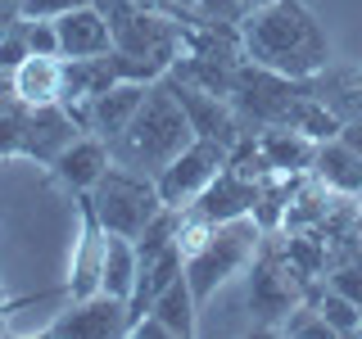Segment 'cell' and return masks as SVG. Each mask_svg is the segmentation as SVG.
Here are the masks:
<instances>
[{
    "mask_svg": "<svg viewBox=\"0 0 362 339\" xmlns=\"http://www.w3.org/2000/svg\"><path fill=\"white\" fill-rule=\"evenodd\" d=\"M240 45L254 64L276 68L286 77H317L331 64L322 23L303 0H272L240 18Z\"/></svg>",
    "mask_w": 362,
    "mask_h": 339,
    "instance_id": "cell-1",
    "label": "cell"
},
{
    "mask_svg": "<svg viewBox=\"0 0 362 339\" xmlns=\"http://www.w3.org/2000/svg\"><path fill=\"white\" fill-rule=\"evenodd\" d=\"M190 141H195V127H190L186 109H181V100L173 95V82H168V73H163L158 82H150L136 118L127 122V131H122L118 141H109V154H113V163L132 167V172L158 177Z\"/></svg>",
    "mask_w": 362,
    "mask_h": 339,
    "instance_id": "cell-2",
    "label": "cell"
},
{
    "mask_svg": "<svg viewBox=\"0 0 362 339\" xmlns=\"http://www.w3.org/2000/svg\"><path fill=\"white\" fill-rule=\"evenodd\" d=\"M313 90H317V77H286L245 54V64L231 77L226 100H231V109L240 113L249 131H263V127H294V113Z\"/></svg>",
    "mask_w": 362,
    "mask_h": 339,
    "instance_id": "cell-3",
    "label": "cell"
},
{
    "mask_svg": "<svg viewBox=\"0 0 362 339\" xmlns=\"http://www.w3.org/2000/svg\"><path fill=\"white\" fill-rule=\"evenodd\" d=\"M258 244H263V226L254 222V213L209 226V235L186 254V280H190V290H195L199 308L218 294L222 280H231L240 267L254 263Z\"/></svg>",
    "mask_w": 362,
    "mask_h": 339,
    "instance_id": "cell-4",
    "label": "cell"
},
{
    "mask_svg": "<svg viewBox=\"0 0 362 339\" xmlns=\"http://www.w3.org/2000/svg\"><path fill=\"white\" fill-rule=\"evenodd\" d=\"M86 199H90V208H95V218L105 222V231L127 235V240H136V235L163 213V195H158L154 177L132 172V167H122V163H109V172L86 190Z\"/></svg>",
    "mask_w": 362,
    "mask_h": 339,
    "instance_id": "cell-5",
    "label": "cell"
},
{
    "mask_svg": "<svg viewBox=\"0 0 362 339\" xmlns=\"http://www.w3.org/2000/svg\"><path fill=\"white\" fill-rule=\"evenodd\" d=\"M303 299H308V280L290 267L276 231L263 235L254 263H249V312H254V326L258 331H276V321H286Z\"/></svg>",
    "mask_w": 362,
    "mask_h": 339,
    "instance_id": "cell-6",
    "label": "cell"
},
{
    "mask_svg": "<svg viewBox=\"0 0 362 339\" xmlns=\"http://www.w3.org/2000/svg\"><path fill=\"white\" fill-rule=\"evenodd\" d=\"M222 167H226V145L195 136V141H190L186 150H181L173 163L154 177V186H158V195H163V203L186 208V203H195L204 195V186H209Z\"/></svg>",
    "mask_w": 362,
    "mask_h": 339,
    "instance_id": "cell-7",
    "label": "cell"
},
{
    "mask_svg": "<svg viewBox=\"0 0 362 339\" xmlns=\"http://www.w3.org/2000/svg\"><path fill=\"white\" fill-rule=\"evenodd\" d=\"M132 331V308L118 294H90V299H73V308L59 312L45 326V339H118Z\"/></svg>",
    "mask_w": 362,
    "mask_h": 339,
    "instance_id": "cell-8",
    "label": "cell"
},
{
    "mask_svg": "<svg viewBox=\"0 0 362 339\" xmlns=\"http://www.w3.org/2000/svg\"><path fill=\"white\" fill-rule=\"evenodd\" d=\"M168 82H173V95L181 100V109H186L195 136H204V141H218V145L231 150V145L249 131L226 95H218V90H209V86H199V82H190V77L173 73V68H168Z\"/></svg>",
    "mask_w": 362,
    "mask_h": 339,
    "instance_id": "cell-9",
    "label": "cell"
},
{
    "mask_svg": "<svg viewBox=\"0 0 362 339\" xmlns=\"http://www.w3.org/2000/svg\"><path fill=\"white\" fill-rule=\"evenodd\" d=\"M145 90H150V82H113L109 90L82 100V105H68V113L77 118L82 131L100 136V141H118L127 131V122L136 118V109H141Z\"/></svg>",
    "mask_w": 362,
    "mask_h": 339,
    "instance_id": "cell-10",
    "label": "cell"
},
{
    "mask_svg": "<svg viewBox=\"0 0 362 339\" xmlns=\"http://www.w3.org/2000/svg\"><path fill=\"white\" fill-rule=\"evenodd\" d=\"M77 199V218H82V235H77V258H73V276H68V294L73 299H90L105 285V249H109V231L105 222L95 218L86 195H73Z\"/></svg>",
    "mask_w": 362,
    "mask_h": 339,
    "instance_id": "cell-11",
    "label": "cell"
},
{
    "mask_svg": "<svg viewBox=\"0 0 362 339\" xmlns=\"http://www.w3.org/2000/svg\"><path fill=\"white\" fill-rule=\"evenodd\" d=\"M82 136L77 118L68 105H28V127H23V158H37L41 167H50L68 145Z\"/></svg>",
    "mask_w": 362,
    "mask_h": 339,
    "instance_id": "cell-12",
    "label": "cell"
},
{
    "mask_svg": "<svg viewBox=\"0 0 362 339\" xmlns=\"http://www.w3.org/2000/svg\"><path fill=\"white\" fill-rule=\"evenodd\" d=\"M254 199H258V181L222 167V172L204 186V195L195 203H186V208L195 213V218H204L209 226H218V222H231V218H249V213H254Z\"/></svg>",
    "mask_w": 362,
    "mask_h": 339,
    "instance_id": "cell-13",
    "label": "cell"
},
{
    "mask_svg": "<svg viewBox=\"0 0 362 339\" xmlns=\"http://www.w3.org/2000/svg\"><path fill=\"white\" fill-rule=\"evenodd\" d=\"M54 32H59V54H64V59H90V54L113 50L109 18L100 14L95 0H90V5H77V9L54 14Z\"/></svg>",
    "mask_w": 362,
    "mask_h": 339,
    "instance_id": "cell-14",
    "label": "cell"
},
{
    "mask_svg": "<svg viewBox=\"0 0 362 339\" xmlns=\"http://www.w3.org/2000/svg\"><path fill=\"white\" fill-rule=\"evenodd\" d=\"M109 163H113L109 141H100V136L82 131V136H77V141H73V145H68V150L50 163V177L59 181L64 190H73V195H86V190L109 172Z\"/></svg>",
    "mask_w": 362,
    "mask_h": 339,
    "instance_id": "cell-15",
    "label": "cell"
},
{
    "mask_svg": "<svg viewBox=\"0 0 362 339\" xmlns=\"http://www.w3.org/2000/svg\"><path fill=\"white\" fill-rule=\"evenodd\" d=\"M313 177L322 181L326 190H335V195L362 199V154H358L349 141H339V136H331V141L317 145Z\"/></svg>",
    "mask_w": 362,
    "mask_h": 339,
    "instance_id": "cell-16",
    "label": "cell"
},
{
    "mask_svg": "<svg viewBox=\"0 0 362 339\" xmlns=\"http://www.w3.org/2000/svg\"><path fill=\"white\" fill-rule=\"evenodd\" d=\"M14 95L23 105H59L64 59L59 54H28V59L14 68Z\"/></svg>",
    "mask_w": 362,
    "mask_h": 339,
    "instance_id": "cell-17",
    "label": "cell"
},
{
    "mask_svg": "<svg viewBox=\"0 0 362 339\" xmlns=\"http://www.w3.org/2000/svg\"><path fill=\"white\" fill-rule=\"evenodd\" d=\"M258 145H263L267 163L276 172H294V177H308L313 172V158H317V141L303 136L299 127H263L254 131Z\"/></svg>",
    "mask_w": 362,
    "mask_h": 339,
    "instance_id": "cell-18",
    "label": "cell"
},
{
    "mask_svg": "<svg viewBox=\"0 0 362 339\" xmlns=\"http://www.w3.org/2000/svg\"><path fill=\"white\" fill-rule=\"evenodd\" d=\"M158 321L173 331V339H190L199 331V299H195V290H190V280H186V271L168 285L163 294L154 299V308H150Z\"/></svg>",
    "mask_w": 362,
    "mask_h": 339,
    "instance_id": "cell-19",
    "label": "cell"
},
{
    "mask_svg": "<svg viewBox=\"0 0 362 339\" xmlns=\"http://www.w3.org/2000/svg\"><path fill=\"white\" fill-rule=\"evenodd\" d=\"M136 271H141V263H136V240L109 231V249H105V285H100V290H105V294H118V299H132Z\"/></svg>",
    "mask_w": 362,
    "mask_h": 339,
    "instance_id": "cell-20",
    "label": "cell"
},
{
    "mask_svg": "<svg viewBox=\"0 0 362 339\" xmlns=\"http://www.w3.org/2000/svg\"><path fill=\"white\" fill-rule=\"evenodd\" d=\"M308 299L317 303V312L326 316V326H331L335 335H358V321H362V303H354L349 294H339L335 285H326V280H317L308 290Z\"/></svg>",
    "mask_w": 362,
    "mask_h": 339,
    "instance_id": "cell-21",
    "label": "cell"
},
{
    "mask_svg": "<svg viewBox=\"0 0 362 339\" xmlns=\"http://www.w3.org/2000/svg\"><path fill=\"white\" fill-rule=\"evenodd\" d=\"M281 335H290V339H331L335 331L326 326V316L317 312V303H313V299H303L299 308H294L286 321H281Z\"/></svg>",
    "mask_w": 362,
    "mask_h": 339,
    "instance_id": "cell-22",
    "label": "cell"
},
{
    "mask_svg": "<svg viewBox=\"0 0 362 339\" xmlns=\"http://www.w3.org/2000/svg\"><path fill=\"white\" fill-rule=\"evenodd\" d=\"M23 127H28V105L14 100L9 109H0V158L23 154Z\"/></svg>",
    "mask_w": 362,
    "mask_h": 339,
    "instance_id": "cell-23",
    "label": "cell"
},
{
    "mask_svg": "<svg viewBox=\"0 0 362 339\" xmlns=\"http://www.w3.org/2000/svg\"><path fill=\"white\" fill-rule=\"evenodd\" d=\"M23 37H28L32 54H59V32H54V18H28V14H23Z\"/></svg>",
    "mask_w": 362,
    "mask_h": 339,
    "instance_id": "cell-24",
    "label": "cell"
},
{
    "mask_svg": "<svg viewBox=\"0 0 362 339\" xmlns=\"http://www.w3.org/2000/svg\"><path fill=\"white\" fill-rule=\"evenodd\" d=\"M28 54H32V45H28V37H23V18H18V23H9V28L0 32V68L14 73Z\"/></svg>",
    "mask_w": 362,
    "mask_h": 339,
    "instance_id": "cell-25",
    "label": "cell"
},
{
    "mask_svg": "<svg viewBox=\"0 0 362 339\" xmlns=\"http://www.w3.org/2000/svg\"><path fill=\"white\" fill-rule=\"evenodd\" d=\"M326 285H335L339 294H349L354 303H362V258H349V263H335L326 271Z\"/></svg>",
    "mask_w": 362,
    "mask_h": 339,
    "instance_id": "cell-26",
    "label": "cell"
},
{
    "mask_svg": "<svg viewBox=\"0 0 362 339\" xmlns=\"http://www.w3.org/2000/svg\"><path fill=\"white\" fill-rule=\"evenodd\" d=\"M132 5L150 9V14H163V18H177V23H195V18H199V14H190L181 0H132Z\"/></svg>",
    "mask_w": 362,
    "mask_h": 339,
    "instance_id": "cell-27",
    "label": "cell"
},
{
    "mask_svg": "<svg viewBox=\"0 0 362 339\" xmlns=\"http://www.w3.org/2000/svg\"><path fill=\"white\" fill-rule=\"evenodd\" d=\"M77 5H90V0H28V18H54L64 9H77Z\"/></svg>",
    "mask_w": 362,
    "mask_h": 339,
    "instance_id": "cell-28",
    "label": "cell"
},
{
    "mask_svg": "<svg viewBox=\"0 0 362 339\" xmlns=\"http://www.w3.org/2000/svg\"><path fill=\"white\" fill-rule=\"evenodd\" d=\"M339 141H349V145H354V150L362 154V113L344 118V127H339Z\"/></svg>",
    "mask_w": 362,
    "mask_h": 339,
    "instance_id": "cell-29",
    "label": "cell"
},
{
    "mask_svg": "<svg viewBox=\"0 0 362 339\" xmlns=\"http://www.w3.org/2000/svg\"><path fill=\"white\" fill-rule=\"evenodd\" d=\"M23 14H28V0H0V28L18 23Z\"/></svg>",
    "mask_w": 362,
    "mask_h": 339,
    "instance_id": "cell-30",
    "label": "cell"
},
{
    "mask_svg": "<svg viewBox=\"0 0 362 339\" xmlns=\"http://www.w3.org/2000/svg\"><path fill=\"white\" fill-rule=\"evenodd\" d=\"M14 73H5V68H0V109H9V105H14Z\"/></svg>",
    "mask_w": 362,
    "mask_h": 339,
    "instance_id": "cell-31",
    "label": "cell"
},
{
    "mask_svg": "<svg viewBox=\"0 0 362 339\" xmlns=\"http://www.w3.org/2000/svg\"><path fill=\"white\" fill-rule=\"evenodd\" d=\"M14 308H18V303H5V285H0V331H5V316L14 312Z\"/></svg>",
    "mask_w": 362,
    "mask_h": 339,
    "instance_id": "cell-32",
    "label": "cell"
},
{
    "mask_svg": "<svg viewBox=\"0 0 362 339\" xmlns=\"http://www.w3.org/2000/svg\"><path fill=\"white\" fill-rule=\"evenodd\" d=\"M181 5H186V9H190V14H199V0H181Z\"/></svg>",
    "mask_w": 362,
    "mask_h": 339,
    "instance_id": "cell-33",
    "label": "cell"
},
{
    "mask_svg": "<svg viewBox=\"0 0 362 339\" xmlns=\"http://www.w3.org/2000/svg\"><path fill=\"white\" fill-rule=\"evenodd\" d=\"M354 77H358V90H362V73H354Z\"/></svg>",
    "mask_w": 362,
    "mask_h": 339,
    "instance_id": "cell-34",
    "label": "cell"
},
{
    "mask_svg": "<svg viewBox=\"0 0 362 339\" xmlns=\"http://www.w3.org/2000/svg\"><path fill=\"white\" fill-rule=\"evenodd\" d=\"M358 335H362V321H358Z\"/></svg>",
    "mask_w": 362,
    "mask_h": 339,
    "instance_id": "cell-35",
    "label": "cell"
},
{
    "mask_svg": "<svg viewBox=\"0 0 362 339\" xmlns=\"http://www.w3.org/2000/svg\"><path fill=\"white\" fill-rule=\"evenodd\" d=\"M0 32H5V28H0Z\"/></svg>",
    "mask_w": 362,
    "mask_h": 339,
    "instance_id": "cell-36",
    "label": "cell"
}]
</instances>
